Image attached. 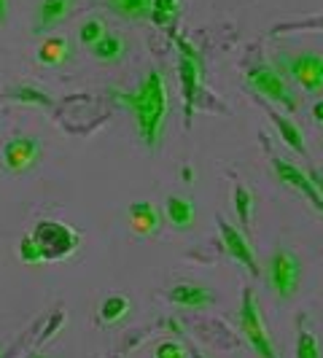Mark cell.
Instances as JSON below:
<instances>
[{
	"mask_svg": "<svg viewBox=\"0 0 323 358\" xmlns=\"http://www.w3.org/2000/svg\"><path fill=\"white\" fill-rule=\"evenodd\" d=\"M116 100L132 113L135 127L143 138V143L148 148L159 143L162 132H164V119H167V84L162 78V73H148L145 81L141 84V90L135 94H127V92H116Z\"/></svg>",
	"mask_w": 323,
	"mask_h": 358,
	"instance_id": "1",
	"label": "cell"
},
{
	"mask_svg": "<svg viewBox=\"0 0 323 358\" xmlns=\"http://www.w3.org/2000/svg\"><path fill=\"white\" fill-rule=\"evenodd\" d=\"M30 237L36 240L43 262H62L71 253L78 251V245H81L78 232L62 221H38Z\"/></svg>",
	"mask_w": 323,
	"mask_h": 358,
	"instance_id": "2",
	"label": "cell"
},
{
	"mask_svg": "<svg viewBox=\"0 0 323 358\" xmlns=\"http://www.w3.org/2000/svg\"><path fill=\"white\" fill-rule=\"evenodd\" d=\"M240 331H243V337L248 340V345L259 353V358H278L275 345H272L267 329H264V323H261V313H259V305H256V296H253L251 288H245V294H243V305H240Z\"/></svg>",
	"mask_w": 323,
	"mask_h": 358,
	"instance_id": "3",
	"label": "cell"
},
{
	"mask_svg": "<svg viewBox=\"0 0 323 358\" xmlns=\"http://www.w3.org/2000/svg\"><path fill=\"white\" fill-rule=\"evenodd\" d=\"M269 286L275 288V294L280 299L296 296V291L302 286V264L291 251L280 248L272 253L269 259Z\"/></svg>",
	"mask_w": 323,
	"mask_h": 358,
	"instance_id": "4",
	"label": "cell"
},
{
	"mask_svg": "<svg viewBox=\"0 0 323 358\" xmlns=\"http://www.w3.org/2000/svg\"><path fill=\"white\" fill-rule=\"evenodd\" d=\"M248 84H251L259 94H264L267 100L283 106L286 110H291V113L299 108V100H296V97L291 94V90L286 87V78L275 71V68H269V65L251 68V71H248Z\"/></svg>",
	"mask_w": 323,
	"mask_h": 358,
	"instance_id": "5",
	"label": "cell"
},
{
	"mask_svg": "<svg viewBox=\"0 0 323 358\" xmlns=\"http://www.w3.org/2000/svg\"><path fill=\"white\" fill-rule=\"evenodd\" d=\"M180 49V84H183V97H186V116L192 119L194 113V100H197V90H199V76H202V57L199 52L183 38H175Z\"/></svg>",
	"mask_w": 323,
	"mask_h": 358,
	"instance_id": "6",
	"label": "cell"
},
{
	"mask_svg": "<svg viewBox=\"0 0 323 358\" xmlns=\"http://www.w3.org/2000/svg\"><path fill=\"white\" fill-rule=\"evenodd\" d=\"M286 71L307 92H323V54H294L286 59Z\"/></svg>",
	"mask_w": 323,
	"mask_h": 358,
	"instance_id": "7",
	"label": "cell"
},
{
	"mask_svg": "<svg viewBox=\"0 0 323 358\" xmlns=\"http://www.w3.org/2000/svg\"><path fill=\"white\" fill-rule=\"evenodd\" d=\"M218 232H221V240H224V248L227 253L232 256L234 262H240L243 267H248L253 275H259V259H256V253H253L251 243L243 237L240 229H234L229 221H224V218H218Z\"/></svg>",
	"mask_w": 323,
	"mask_h": 358,
	"instance_id": "8",
	"label": "cell"
},
{
	"mask_svg": "<svg viewBox=\"0 0 323 358\" xmlns=\"http://www.w3.org/2000/svg\"><path fill=\"white\" fill-rule=\"evenodd\" d=\"M41 157V143L38 138H14L3 145V164L11 173H24L27 167H33Z\"/></svg>",
	"mask_w": 323,
	"mask_h": 358,
	"instance_id": "9",
	"label": "cell"
},
{
	"mask_svg": "<svg viewBox=\"0 0 323 358\" xmlns=\"http://www.w3.org/2000/svg\"><path fill=\"white\" fill-rule=\"evenodd\" d=\"M272 167H275V173H278V178L283 180V183H288V186H294V189H299L302 194H305L318 210H323V197L321 192L315 189V183L310 180V176L307 173H302L296 164H291V162L280 159V157H272Z\"/></svg>",
	"mask_w": 323,
	"mask_h": 358,
	"instance_id": "10",
	"label": "cell"
},
{
	"mask_svg": "<svg viewBox=\"0 0 323 358\" xmlns=\"http://www.w3.org/2000/svg\"><path fill=\"white\" fill-rule=\"evenodd\" d=\"M170 302L178 307H189V310H199V307L213 305V294L210 288L197 286V283H178L170 288Z\"/></svg>",
	"mask_w": 323,
	"mask_h": 358,
	"instance_id": "11",
	"label": "cell"
},
{
	"mask_svg": "<svg viewBox=\"0 0 323 358\" xmlns=\"http://www.w3.org/2000/svg\"><path fill=\"white\" fill-rule=\"evenodd\" d=\"M129 227L141 237L154 234L157 227H159V213L154 210L151 202H135V205H129Z\"/></svg>",
	"mask_w": 323,
	"mask_h": 358,
	"instance_id": "12",
	"label": "cell"
},
{
	"mask_svg": "<svg viewBox=\"0 0 323 358\" xmlns=\"http://www.w3.org/2000/svg\"><path fill=\"white\" fill-rule=\"evenodd\" d=\"M164 215H167V221L175 229H192L194 227V218H197V210H194V205L189 199L173 194V197H167V202H164Z\"/></svg>",
	"mask_w": 323,
	"mask_h": 358,
	"instance_id": "13",
	"label": "cell"
},
{
	"mask_svg": "<svg viewBox=\"0 0 323 358\" xmlns=\"http://www.w3.org/2000/svg\"><path fill=\"white\" fill-rule=\"evenodd\" d=\"M73 0H41V8H38V33H43V30H49L54 27L57 22H62V19L68 17V11H71Z\"/></svg>",
	"mask_w": 323,
	"mask_h": 358,
	"instance_id": "14",
	"label": "cell"
},
{
	"mask_svg": "<svg viewBox=\"0 0 323 358\" xmlns=\"http://www.w3.org/2000/svg\"><path fill=\"white\" fill-rule=\"evenodd\" d=\"M68 41L59 36L54 38H46L43 43H41V49H38V59L43 62V65H62L65 59H68Z\"/></svg>",
	"mask_w": 323,
	"mask_h": 358,
	"instance_id": "15",
	"label": "cell"
},
{
	"mask_svg": "<svg viewBox=\"0 0 323 358\" xmlns=\"http://www.w3.org/2000/svg\"><path fill=\"white\" fill-rule=\"evenodd\" d=\"M106 3L113 14H119V17L124 19L148 17L151 14V6H154V0H106Z\"/></svg>",
	"mask_w": 323,
	"mask_h": 358,
	"instance_id": "16",
	"label": "cell"
},
{
	"mask_svg": "<svg viewBox=\"0 0 323 358\" xmlns=\"http://www.w3.org/2000/svg\"><path fill=\"white\" fill-rule=\"evenodd\" d=\"M6 97H8V100H14V103H24V106H41V108H49L54 103L46 92L38 90V87H30V84H22V87L8 90V92H6Z\"/></svg>",
	"mask_w": 323,
	"mask_h": 358,
	"instance_id": "17",
	"label": "cell"
},
{
	"mask_svg": "<svg viewBox=\"0 0 323 358\" xmlns=\"http://www.w3.org/2000/svg\"><path fill=\"white\" fill-rule=\"evenodd\" d=\"M127 315H129V299L127 296L113 294V296H108L106 302L100 305V321L106 323V326H116L119 321H124Z\"/></svg>",
	"mask_w": 323,
	"mask_h": 358,
	"instance_id": "18",
	"label": "cell"
},
{
	"mask_svg": "<svg viewBox=\"0 0 323 358\" xmlns=\"http://www.w3.org/2000/svg\"><path fill=\"white\" fill-rule=\"evenodd\" d=\"M272 122H275L278 132H280V138H283V143H286L291 151H296V154H307L305 138H302L299 127L294 124V122H288V119H283L280 113H272Z\"/></svg>",
	"mask_w": 323,
	"mask_h": 358,
	"instance_id": "19",
	"label": "cell"
},
{
	"mask_svg": "<svg viewBox=\"0 0 323 358\" xmlns=\"http://www.w3.org/2000/svg\"><path fill=\"white\" fill-rule=\"evenodd\" d=\"M122 52H124V41L119 36H108V33L92 46V54L103 62H116L122 57Z\"/></svg>",
	"mask_w": 323,
	"mask_h": 358,
	"instance_id": "20",
	"label": "cell"
},
{
	"mask_svg": "<svg viewBox=\"0 0 323 358\" xmlns=\"http://www.w3.org/2000/svg\"><path fill=\"white\" fill-rule=\"evenodd\" d=\"M178 14H180V0H154L148 17L154 19V24L164 27V24H170Z\"/></svg>",
	"mask_w": 323,
	"mask_h": 358,
	"instance_id": "21",
	"label": "cell"
},
{
	"mask_svg": "<svg viewBox=\"0 0 323 358\" xmlns=\"http://www.w3.org/2000/svg\"><path fill=\"white\" fill-rule=\"evenodd\" d=\"M296 358H321V342H318V334H315V331H310V329H302V331H299Z\"/></svg>",
	"mask_w": 323,
	"mask_h": 358,
	"instance_id": "22",
	"label": "cell"
},
{
	"mask_svg": "<svg viewBox=\"0 0 323 358\" xmlns=\"http://www.w3.org/2000/svg\"><path fill=\"white\" fill-rule=\"evenodd\" d=\"M234 208H237L240 221L248 227V224H251V215H253V194L245 189V186H237V189H234Z\"/></svg>",
	"mask_w": 323,
	"mask_h": 358,
	"instance_id": "23",
	"label": "cell"
},
{
	"mask_svg": "<svg viewBox=\"0 0 323 358\" xmlns=\"http://www.w3.org/2000/svg\"><path fill=\"white\" fill-rule=\"evenodd\" d=\"M103 36H106V24H103L100 19H89V22H84V24H81V30H78V41H81L84 46H89V49Z\"/></svg>",
	"mask_w": 323,
	"mask_h": 358,
	"instance_id": "24",
	"label": "cell"
},
{
	"mask_svg": "<svg viewBox=\"0 0 323 358\" xmlns=\"http://www.w3.org/2000/svg\"><path fill=\"white\" fill-rule=\"evenodd\" d=\"M19 259H22L24 264H43V259H41V251H38L36 240H33L30 234H24V237L19 240Z\"/></svg>",
	"mask_w": 323,
	"mask_h": 358,
	"instance_id": "25",
	"label": "cell"
},
{
	"mask_svg": "<svg viewBox=\"0 0 323 358\" xmlns=\"http://www.w3.org/2000/svg\"><path fill=\"white\" fill-rule=\"evenodd\" d=\"M154 358H189V353L180 342H162L154 350Z\"/></svg>",
	"mask_w": 323,
	"mask_h": 358,
	"instance_id": "26",
	"label": "cell"
},
{
	"mask_svg": "<svg viewBox=\"0 0 323 358\" xmlns=\"http://www.w3.org/2000/svg\"><path fill=\"white\" fill-rule=\"evenodd\" d=\"M167 329H170L175 337H180V334H183V326H180L178 318H167Z\"/></svg>",
	"mask_w": 323,
	"mask_h": 358,
	"instance_id": "27",
	"label": "cell"
},
{
	"mask_svg": "<svg viewBox=\"0 0 323 358\" xmlns=\"http://www.w3.org/2000/svg\"><path fill=\"white\" fill-rule=\"evenodd\" d=\"M313 116H315L318 124H323V100H318V103L313 106Z\"/></svg>",
	"mask_w": 323,
	"mask_h": 358,
	"instance_id": "28",
	"label": "cell"
},
{
	"mask_svg": "<svg viewBox=\"0 0 323 358\" xmlns=\"http://www.w3.org/2000/svg\"><path fill=\"white\" fill-rule=\"evenodd\" d=\"M180 176L186 178V183H192V178H194V173H192V167H183V170H180Z\"/></svg>",
	"mask_w": 323,
	"mask_h": 358,
	"instance_id": "29",
	"label": "cell"
},
{
	"mask_svg": "<svg viewBox=\"0 0 323 358\" xmlns=\"http://www.w3.org/2000/svg\"><path fill=\"white\" fill-rule=\"evenodd\" d=\"M6 19V0H0V22Z\"/></svg>",
	"mask_w": 323,
	"mask_h": 358,
	"instance_id": "30",
	"label": "cell"
},
{
	"mask_svg": "<svg viewBox=\"0 0 323 358\" xmlns=\"http://www.w3.org/2000/svg\"><path fill=\"white\" fill-rule=\"evenodd\" d=\"M194 358H202V356H199V353H197V356H194Z\"/></svg>",
	"mask_w": 323,
	"mask_h": 358,
	"instance_id": "31",
	"label": "cell"
},
{
	"mask_svg": "<svg viewBox=\"0 0 323 358\" xmlns=\"http://www.w3.org/2000/svg\"><path fill=\"white\" fill-rule=\"evenodd\" d=\"M33 358H43V356H33Z\"/></svg>",
	"mask_w": 323,
	"mask_h": 358,
	"instance_id": "32",
	"label": "cell"
}]
</instances>
